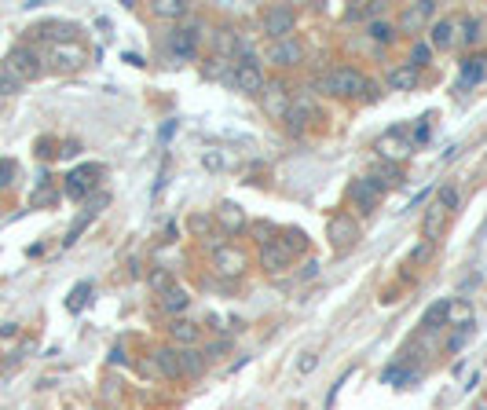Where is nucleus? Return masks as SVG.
<instances>
[{
	"label": "nucleus",
	"instance_id": "f8f14e48",
	"mask_svg": "<svg viewBox=\"0 0 487 410\" xmlns=\"http://www.w3.org/2000/svg\"><path fill=\"white\" fill-rule=\"evenodd\" d=\"M414 77H418L414 70H403V74H392V85H396V88H411V85H414Z\"/></svg>",
	"mask_w": 487,
	"mask_h": 410
},
{
	"label": "nucleus",
	"instance_id": "0eeeda50",
	"mask_svg": "<svg viewBox=\"0 0 487 410\" xmlns=\"http://www.w3.org/2000/svg\"><path fill=\"white\" fill-rule=\"evenodd\" d=\"M297 59H301L297 44H275L271 48V62H297Z\"/></svg>",
	"mask_w": 487,
	"mask_h": 410
},
{
	"label": "nucleus",
	"instance_id": "dca6fc26",
	"mask_svg": "<svg viewBox=\"0 0 487 410\" xmlns=\"http://www.w3.org/2000/svg\"><path fill=\"white\" fill-rule=\"evenodd\" d=\"M297 370H301V374H308V370H315V355H312V352H308V355L301 359V367H297Z\"/></svg>",
	"mask_w": 487,
	"mask_h": 410
},
{
	"label": "nucleus",
	"instance_id": "6e6552de",
	"mask_svg": "<svg viewBox=\"0 0 487 410\" xmlns=\"http://www.w3.org/2000/svg\"><path fill=\"white\" fill-rule=\"evenodd\" d=\"M480 77H483V59H469L462 67V85H476Z\"/></svg>",
	"mask_w": 487,
	"mask_h": 410
},
{
	"label": "nucleus",
	"instance_id": "f03ea898",
	"mask_svg": "<svg viewBox=\"0 0 487 410\" xmlns=\"http://www.w3.org/2000/svg\"><path fill=\"white\" fill-rule=\"evenodd\" d=\"M231 81H235L242 92H256V88H261V70H256V59H242Z\"/></svg>",
	"mask_w": 487,
	"mask_h": 410
},
{
	"label": "nucleus",
	"instance_id": "9d476101",
	"mask_svg": "<svg viewBox=\"0 0 487 410\" xmlns=\"http://www.w3.org/2000/svg\"><path fill=\"white\" fill-rule=\"evenodd\" d=\"M264 264H268L271 271H279V268L286 264V253L279 250V245H268V250H264Z\"/></svg>",
	"mask_w": 487,
	"mask_h": 410
},
{
	"label": "nucleus",
	"instance_id": "2eb2a0df",
	"mask_svg": "<svg viewBox=\"0 0 487 410\" xmlns=\"http://www.w3.org/2000/svg\"><path fill=\"white\" fill-rule=\"evenodd\" d=\"M436 44H451V26L447 22L436 26Z\"/></svg>",
	"mask_w": 487,
	"mask_h": 410
},
{
	"label": "nucleus",
	"instance_id": "f3484780",
	"mask_svg": "<svg viewBox=\"0 0 487 410\" xmlns=\"http://www.w3.org/2000/svg\"><path fill=\"white\" fill-rule=\"evenodd\" d=\"M425 55H429V48L418 44V48H414V67H421V59H425Z\"/></svg>",
	"mask_w": 487,
	"mask_h": 410
},
{
	"label": "nucleus",
	"instance_id": "7ed1b4c3",
	"mask_svg": "<svg viewBox=\"0 0 487 410\" xmlns=\"http://www.w3.org/2000/svg\"><path fill=\"white\" fill-rule=\"evenodd\" d=\"M194 44H198V34H194V29H176V34H169V52L180 55V59H187L194 52Z\"/></svg>",
	"mask_w": 487,
	"mask_h": 410
},
{
	"label": "nucleus",
	"instance_id": "a211bd4d",
	"mask_svg": "<svg viewBox=\"0 0 487 410\" xmlns=\"http://www.w3.org/2000/svg\"><path fill=\"white\" fill-rule=\"evenodd\" d=\"M374 37L378 41H388V26H374Z\"/></svg>",
	"mask_w": 487,
	"mask_h": 410
},
{
	"label": "nucleus",
	"instance_id": "423d86ee",
	"mask_svg": "<svg viewBox=\"0 0 487 410\" xmlns=\"http://www.w3.org/2000/svg\"><path fill=\"white\" fill-rule=\"evenodd\" d=\"M95 172H100V169H95V165H88V169H77V172H70L67 179H70V184H67V191L74 194V198H81V194H85L88 187H92V176Z\"/></svg>",
	"mask_w": 487,
	"mask_h": 410
},
{
	"label": "nucleus",
	"instance_id": "ddd939ff",
	"mask_svg": "<svg viewBox=\"0 0 487 410\" xmlns=\"http://www.w3.org/2000/svg\"><path fill=\"white\" fill-rule=\"evenodd\" d=\"M11 172H15L11 161H0V187H8V184H11Z\"/></svg>",
	"mask_w": 487,
	"mask_h": 410
},
{
	"label": "nucleus",
	"instance_id": "20e7f679",
	"mask_svg": "<svg viewBox=\"0 0 487 410\" xmlns=\"http://www.w3.org/2000/svg\"><path fill=\"white\" fill-rule=\"evenodd\" d=\"M334 88H337V92H348V95H363V92H366V81L355 74V70H341V74L334 77Z\"/></svg>",
	"mask_w": 487,
	"mask_h": 410
},
{
	"label": "nucleus",
	"instance_id": "9b49d317",
	"mask_svg": "<svg viewBox=\"0 0 487 410\" xmlns=\"http://www.w3.org/2000/svg\"><path fill=\"white\" fill-rule=\"evenodd\" d=\"M436 205H444L447 212H451V209H458V191H454V187H444V191H440V198H436Z\"/></svg>",
	"mask_w": 487,
	"mask_h": 410
},
{
	"label": "nucleus",
	"instance_id": "39448f33",
	"mask_svg": "<svg viewBox=\"0 0 487 410\" xmlns=\"http://www.w3.org/2000/svg\"><path fill=\"white\" fill-rule=\"evenodd\" d=\"M289 26H294V15H289V11H282V8H271L268 11V34L271 37H286Z\"/></svg>",
	"mask_w": 487,
	"mask_h": 410
},
{
	"label": "nucleus",
	"instance_id": "1a4fd4ad",
	"mask_svg": "<svg viewBox=\"0 0 487 410\" xmlns=\"http://www.w3.org/2000/svg\"><path fill=\"white\" fill-rule=\"evenodd\" d=\"M447 311H451V304H447V301H440V304H432V308L425 311V326H440V322L447 319Z\"/></svg>",
	"mask_w": 487,
	"mask_h": 410
},
{
	"label": "nucleus",
	"instance_id": "f257e3e1",
	"mask_svg": "<svg viewBox=\"0 0 487 410\" xmlns=\"http://www.w3.org/2000/svg\"><path fill=\"white\" fill-rule=\"evenodd\" d=\"M41 74V59L29 52V48H15V52L8 55V77L15 81H34Z\"/></svg>",
	"mask_w": 487,
	"mask_h": 410
},
{
	"label": "nucleus",
	"instance_id": "4468645a",
	"mask_svg": "<svg viewBox=\"0 0 487 410\" xmlns=\"http://www.w3.org/2000/svg\"><path fill=\"white\" fill-rule=\"evenodd\" d=\"M15 88H19V81H15V77H8V74H0V92H4V95H11Z\"/></svg>",
	"mask_w": 487,
	"mask_h": 410
}]
</instances>
